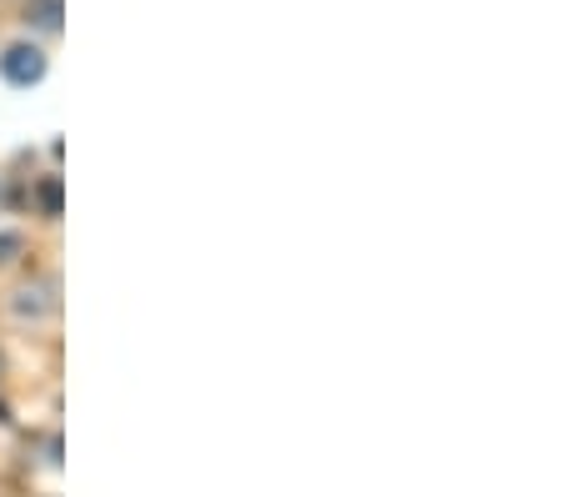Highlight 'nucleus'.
Here are the masks:
<instances>
[{
  "label": "nucleus",
  "instance_id": "1",
  "mask_svg": "<svg viewBox=\"0 0 561 497\" xmlns=\"http://www.w3.org/2000/svg\"><path fill=\"white\" fill-rule=\"evenodd\" d=\"M0 76L11 86H35L41 76H46V56L35 46H11L5 56H0Z\"/></svg>",
  "mask_w": 561,
  "mask_h": 497
},
{
  "label": "nucleus",
  "instance_id": "2",
  "mask_svg": "<svg viewBox=\"0 0 561 497\" xmlns=\"http://www.w3.org/2000/svg\"><path fill=\"white\" fill-rule=\"evenodd\" d=\"M56 307V286L50 282H35V286H21L15 292V317H46V312Z\"/></svg>",
  "mask_w": 561,
  "mask_h": 497
},
{
  "label": "nucleus",
  "instance_id": "3",
  "mask_svg": "<svg viewBox=\"0 0 561 497\" xmlns=\"http://www.w3.org/2000/svg\"><path fill=\"white\" fill-rule=\"evenodd\" d=\"M25 21H35L41 31H56L60 25V0H35L31 11H25Z\"/></svg>",
  "mask_w": 561,
  "mask_h": 497
},
{
  "label": "nucleus",
  "instance_id": "4",
  "mask_svg": "<svg viewBox=\"0 0 561 497\" xmlns=\"http://www.w3.org/2000/svg\"><path fill=\"white\" fill-rule=\"evenodd\" d=\"M35 196H41V212H46V216H60V181L56 177L41 181V191H35Z\"/></svg>",
  "mask_w": 561,
  "mask_h": 497
},
{
  "label": "nucleus",
  "instance_id": "5",
  "mask_svg": "<svg viewBox=\"0 0 561 497\" xmlns=\"http://www.w3.org/2000/svg\"><path fill=\"white\" fill-rule=\"evenodd\" d=\"M21 247H25V241L15 237V231H0V267H5V261H15V257H21Z\"/></svg>",
  "mask_w": 561,
  "mask_h": 497
},
{
  "label": "nucleus",
  "instance_id": "6",
  "mask_svg": "<svg viewBox=\"0 0 561 497\" xmlns=\"http://www.w3.org/2000/svg\"><path fill=\"white\" fill-rule=\"evenodd\" d=\"M0 422H11V407H5V403H0Z\"/></svg>",
  "mask_w": 561,
  "mask_h": 497
}]
</instances>
